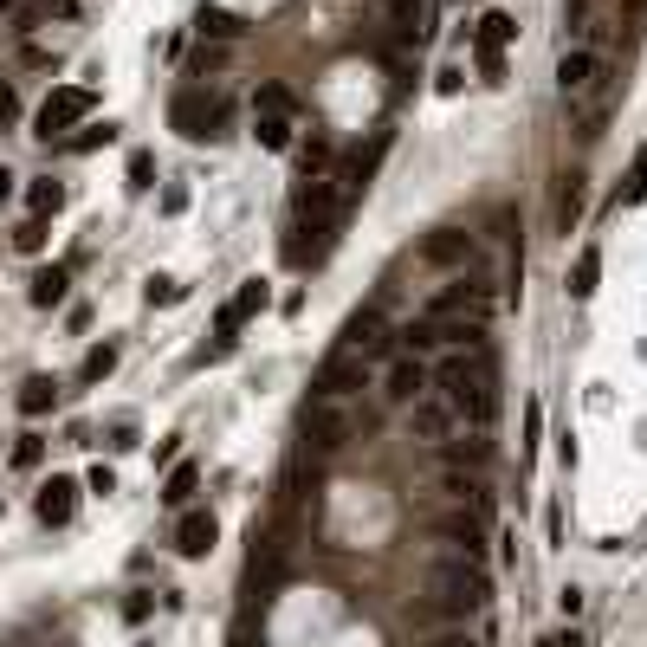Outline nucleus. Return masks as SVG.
Here are the masks:
<instances>
[{
    "mask_svg": "<svg viewBox=\"0 0 647 647\" xmlns=\"http://www.w3.org/2000/svg\"><path fill=\"white\" fill-rule=\"evenodd\" d=\"M434 382H440L434 395L453 408V421L492 428V415H499V369H492L486 350H453V356H440Z\"/></svg>",
    "mask_w": 647,
    "mask_h": 647,
    "instance_id": "f257e3e1",
    "label": "nucleus"
},
{
    "mask_svg": "<svg viewBox=\"0 0 647 647\" xmlns=\"http://www.w3.org/2000/svg\"><path fill=\"white\" fill-rule=\"evenodd\" d=\"M428 596L440 615H473L492 602V576L479 570L473 557H460V550H447V557L428 563Z\"/></svg>",
    "mask_w": 647,
    "mask_h": 647,
    "instance_id": "f03ea898",
    "label": "nucleus"
},
{
    "mask_svg": "<svg viewBox=\"0 0 647 647\" xmlns=\"http://www.w3.org/2000/svg\"><path fill=\"white\" fill-rule=\"evenodd\" d=\"M227 98L220 91H208V85H188V91H175V104H169V123L188 136V143H214L220 130H227Z\"/></svg>",
    "mask_w": 647,
    "mask_h": 647,
    "instance_id": "7ed1b4c3",
    "label": "nucleus"
},
{
    "mask_svg": "<svg viewBox=\"0 0 647 647\" xmlns=\"http://www.w3.org/2000/svg\"><path fill=\"white\" fill-rule=\"evenodd\" d=\"M305 440H311V453H343L356 440V415L343 402H311L305 408Z\"/></svg>",
    "mask_w": 647,
    "mask_h": 647,
    "instance_id": "20e7f679",
    "label": "nucleus"
},
{
    "mask_svg": "<svg viewBox=\"0 0 647 647\" xmlns=\"http://www.w3.org/2000/svg\"><path fill=\"white\" fill-rule=\"evenodd\" d=\"M91 104H98V91H91V85H59L46 104H39V136H46V143H52V136H65L72 123L91 117Z\"/></svg>",
    "mask_w": 647,
    "mask_h": 647,
    "instance_id": "39448f33",
    "label": "nucleus"
},
{
    "mask_svg": "<svg viewBox=\"0 0 647 647\" xmlns=\"http://www.w3.org/2000/svg\"><path fill=\"white\" fill-rule=\"evenodd\" d=\"M343 350H350L356 363H382V356H395V330L382 324V311H356V318L343 324Z\"/></svg>",
    "mask_w": 647,
    "mask_h": 647,
    "instance_id": "423d86ee",
    "label": "nucleus"
},
{
    "mask_svg": "<svg viewBox=\"0 0 647 647\" xmlns=\"http://www.w3.org/2000/svg\"><path fill=\"white\" fill-rule=\"evenodd\" d=\"M363 376H369V363H356L350 350H337L318 369V382H311V402H350V395L363 389Z\"/></svg>",
    "mask_w": 647,
    "mask_h": 647,
    "instance_id": "0eeeda50",
    "label": "nucleus"
},
{
    "mask_svg": "<svg viewBox=\"0 0 647 647\" xmlns=\"http://www.w3.org/2000/svg\"><path fill=\"white\" fill-rule=\"evenodd\" d=\"M434 531H440L453 550H460V557H473V563H479V550H486V518H479L473 505H453V512H440Z\"/></svg>",
    "mask_w": 647,
    "mask_h": 647,
    "instance_id": "6e6552de",
    "label": "nucleus"
},
{
    "mask_svg": "<svg viewBox=\"0 0 647 647\" xmlns=\"http://www.w3.org/2000/svg\"><path fill=\"white\" fill-rule=\"evenodd\" d=\"M596 78H602V52H589V46H563V59H557V91H563V98H583Z\"/></svg>",
    "mask_w": 647,
    "mask_h": 647,
    "instance_id": "1a4fd4ad",
    "label": "nucleus"
},
{
    "mask_svg": "<svg viewBox=\"0 0 647 647\" xmlns=\"http://www.w3.org/2000/svg\"><path fill=\"white\" fill-rule=\"evenodd\" d=\"M428 382L434 376H428V363H421V356H395V363H389V389H382V395H389L395 408H415L421 395H434Z\"/></svg>",
    "mask_w": 647,
    "mask_h": 647,
    "instance_id": "9d476101",
    "label": "nucleus"
},
{
    "mask_svg": "<svg viewBox=\"0 0 647 647\" xmlns=\"http://www.w3.org/2000/svg\"><path fill=\"white\" fill-rule=\"evenodd\" d=\"M272 305V292H266V279H246L240 292L227 298V305H220V318H214V330H220V343H233V330H240L246 318H253V311H266Z\"/></svg>",
    "mask_w": 647,
    "mask_h": 647,
    "instance_id": "9b49d317",
    "label": "nucleus"
},
{
    "mask_svg": "<svg viewBox=\"0 0 647 647\" xmlns=\"http://www.w3.org/2000/svg\"><path fill=\"white\" fill-rule=\"evenodd\" d=\"M479 246H473V233H460V227H434L428 240H421V259L428 266H440V272H453V266H466Z\"/></svg>",
    "mask_w": 647,
    "mask_h": 647,
    "instance_id": "f8f14e48",
    "label": "nucleus"
},
{
    "mask_svg": "<svg viewBox=\"0 0 647 647\" xmlns=\"http://www.w3.org/2000/svg\"><path fill=\"white\" fill-rule=\"evenodd\" d=\"M408 428H415V440H428V447H447L453 440V408L440 402V395H421V402L408 408Z\"/></svg>",
    "mask_w": 647,
    "mask_h": 647,
    "instance_id": "ddd939ff",
    "label": "nucleus"
},
{
    "mask_svg": "<svg viewBox=\"0 0 647 647\" xmlns=\"http://www.w3.org/2000/svg\"><path fill=\"white\" fill-rule=\"evenodd\" d=\"M486 292H479V285H440L434 292V305H428V318H479L486 324Z\"/></svg>",
    "mask_w": 647,
    "mask_h": 647,
    "instance_id": "4468645a",
    "label": "nucleus"
},
{
    "mask_svg": "<svg viewBox=\"0 0 647 647\" xmlns=\"http://www.w3.org/2000/svg\"><path fill=\"white\" fill-rule=\"evenodd\" d=\"M214 544H220L214 512H182V525H175V550H182V557H208Z\"/></svg>",
    "mask_w": 647,
    "mask_h": 647,
    "instance_id": "2eb2a0df",
    "label": "nucleus"
},
{
    "mask_svg": "<svg viewBox=\"0 0 647 647\" xmlns=\"http://www.w3.org/2000/svg\"><path fill=\"white\" fill-rule=\"evenodd\" d=\"M72 512H78V486L72 479H46L39 486V525H72Z\"/></svg>",
    "mask_w": 647,
    "mask_h": 647,
    "instance_id": "dca6fc26",
    "label": "nucleus"
},
{
    "mask_svg": "<svg viewBox=\"0 0 647 647\" xmlns=\"http://www.w3.org/2000/svg\"><path fill=\"white\" fill-rule=\"evenodd\" d=\"M195 33L208 39V46H240V39H246V20H240V13H227V7H201Z\"/></svg>",
    "mask_w": 647,
    "mask_h": 647,
    "instance_id": "f3484780",
    "label": "nucleus"
},
{
    "mask_svg": "<svg viewBox=\"0 0 647 647\" xmlns=\"http://www.w3.org/2000/svg\"><path fill=\"white\" fill-rule=\"evenodd\" d=\"M486 460H492V434H486V428L453 434V440H447V466H460V473H479Z\"/></svg>",
    "mask_w": 647,
    "mask_h": 647,
    "instance_id": "a211bd4d",
    "label": "nucleus"
},
{
    "mask_svg": "<svg viewBox=\"0 0 647 647\" xmlns=\"http://www.w3.org/2000/svg\"><path fill=\"white\" fill-rule=\"evenodd\" d=\"M512 39H518V20H512V13H499V7L479 13V26H473V52H505Z\"/></svg>",
    "mask_w": 647,
    "mask_h": 647,
    "instance_id": "6ab92c4d",
    "label": "nucleus"
},
{
    "mask_svg": "<svg viewBox=\"0 0 647 647\" xmlns=\"http://www.w3.org/2000/svg\"><path fill=\"white\" fill-rule=\"evenodd\" d=\"M596 285H602V253H596V246H583L576 266H570V298H596Z\"/></svg>",
    "mask_w": 647,
    "mask_h": 647,
    "instance_id": "aec40b11",
    "label": "nucleus"
},
{
    "mask_svg": "<svg viewBox=\"0 0 647 647\" xmlns=\"http://www.w3.org/2000/svg\"><path fill=\"white\" fill-rule=\"evenodd\" d=\"M65 285H72V279H65V266H46V272H33V292H26V298H33L39 311H52V305H65Z\"/></svg>",
    "mask_w": 647,
    "mask_h": 647,
    "instance_id": "412c9836",
    "label": "nucleus"
},
{
    "mask_svg": "<svg viewBox=\"0 0 647 647\" xmlns=\"http://www.w3.org/2000/svg\"><path fill=\"white\" fill-rule=\"evenodd\" d=\"M253 117H298V98L285 85H259L253 91Z\"/></svg>",
    "mask_w": 647,
    "mask_h": 647,
    "instance_id": "4be33fe9",
    "label": "nucleus"
},
{
    "mask_svg": "<svg viewBox=\"0 0 647 647\" xmlns=\"http://www.w3.org/2000/svg\"><path fill=\"white\" fill-rule=\"evenodd\" d=\"M195 486H201V473H195V466H175V473H169V486H162V505H175V512H188V499H195Z\"/></svg>",
    "mask_w": 647,
    "mask_h": 647,
    "instance_id": "5701e85b",
    "label": "nucleus"
},
{
    "mask_svg": "<svg viewBox=\"0 0 647 647\" xmlns=\"http://www.w3.org/2000/svg\"><path fill=\"white\" fill-rule=\"evenodd\" d=\"M253 136H259V149L285 156L292 149V117H253Z\"/></svg>",
    "mask_w": 647,
    "mask_h": 647,
    "instance_id": "b1692460",
    "label": "nucleus"
},
{
    "mask_svg": "<svg viewBox=\"0 0 647 647\" xmlns=\"http://www.w3.org/2000/svg\"><path fill=\"white\" fill-rule=\"evenodd\" d=\"M647 201V143L635 149V162H628V188H622V208H641Z\"/></svg>",
    "mask_w": 647,
    "mask_h": 647,
    "instance_id": "393cba45",
    "label": "nucleus"
},
{
    "mask_svg": "<svg viewBox=\"0 0 647 647\" xmlns=\"http://www.w3.org/2000/svg\"><path fill=\"white\" fill-rule=\"evenodd\" d=\"M52 402H59V389H52V376H33V382H26V389H20V408H26V415H46Z\"/></svg>",
    "mask_w": 647,
    "mask_h": 647,
    "instance_id": "a878e982",
    "label": "nucleus"
},
{
    "mask_svg": "<svg viewBox=\"0 0 647 647\" xmlns=\"http://www.w3.org/2000/svg\"><path fill=\"white\" fill-rule=\"evenodd\" d=\"M576 214H583V175H570V182H563V195H557V227L570 233Z\"/></svg>",
    "mask_w": 647,
    "mask_h": 647,
    "instance_id": "bb28decb",
    "label": "nucleus"
},
{
    "mask_svg": "<svg viewBox=\"0 0 647 647\" xmlns=\"http://www.w3.org/2000/svg\"><path fill=\"white\" fill-rule=\"evenodd\" d=\"M298 169H305V182H318V175H330V143H324V136H311V143L298 149Z\"/></svg>",
    "mask_w": 647,
    "mask_h": 647,
    "instance_id": "cd10ccee",
    "label": "nucleus"
},
{
    "mask_svg": "<svg viewBox=\"0 0 647 647\" xmlns=\"http://www.w3.org/2000/svg\"><path fill=\"white\" fill-rule=\"evenodd\" d=\"M26 208H33V214H59L65 208V188L59 182H33V188H26Z\"/></svg>",
    "mask_w": 647,
    "mask_h": 647,
    "instance_id": "c85d7f7f",
    "label": "nucleus"
},
{
    "mask_svg": "<svg viewBox=\"0 0 647 647\" xmlns=\"http://www.w3.org/2000/svg\"><path fill=\"white\" fill-rule=\"evenodd\" d=\"M389 20H395L402 39H415L421 33V0H389Z\"/></svg>",
    "mask_w": 647,
    "mask_h": 647,
    "instance_id": "c756f323",
    "label": "nucleus"
},
{
    "mask_svg": "<svg viewBox=\"0 0 647 647\" xmlns=\"http://www.w3.org/2000/svg\"><path fill=\"white\" fill-rule=\"evenodd\" d=\"M110 369H117V350H110V343H98V350H85V369H78V376H85V382H104Z\"/></svg>",
    "mask_w": 647,
    "mask_h": 647,
    "instance_id": "7c9ffc66",
    "label": "nucleus"
},
{
    "mask_svg": "<svg viewBox=\"0 0 647 647\" xmlns=\"http://www.w3.org/2000/svg\"><path fill=\"white\" fill-rule=\"evenodd\" d=\"M110 136H117V130H110V123H85V130H78V136H65V149H78V156H85V149H104Z\"/></svg>",
    "mask_w": 647,
    "mask_h": 647,
    "instance_id": "2f4dec72",
    "label": "nucleus"
},
{
    "mask_svg": "<svg viewBox=\"0 0 647 647\" xmlns=\"http://www.w3.org/2000/svg\"><path fill=\"white\" fill-rule=\"evenodd\" d=\"M220 65H227V46H208V39H201V52L188 59V72H195V78H208V72H220Z\"/></svg>",
    "mask_w": 647,
    "mask_h": 647,
    "instance_id": "473e14b6",
    "label": "nucleus"
},
{
    "mask_svg": "<svg viewBox=\"0 0 647 647\" xmlns=\"http://www.w3.org/2000/svg\"><path fill=\"white\" fill-rule=\"evenodd\" d=\"M39 453H46V440H39V434H20V440H13V466H39Z\"/></svg>",
    "mask_w": 647,
    "mask_h": 647,
    "instance_id": "72a5a7b5",
    "label": "nucleus"
},
{
    "mask_svg": "<svg viewBox=\"0 0 647 647\" xmlns=\"http://www.w3.org/2000/svg\"><path fill=\"white\" fill-rule=\"evenodd\" d=\"M149 175H156V156L136 149V156H130V188H149Z\"/></svg>",
    "mask_w": 647,
    "mask_h": 647,
    "instance_id": "f704fd0d",
    "label": "nucleus"
},
{
    "mask_svg": "<svg viewBox=\"0 0 647 647\" xmlns=\"http://www.w3.org/2000/svg\"><path fill=\"white\" fill-rule=\"evenodd\" d=\"M13 246H20V253H39V246H46V227H39V220H26V227L13 233Z\"/></svg>",
    "mask_w": 647,
    "mask_h": 647,
    "instance_id": "c9c22d12",
    "label": "nucleus"
},
{
    "mask_svg": "<svg viewBox=\"0 0 647 647\" xmlns=\"http://www.w3.org/2000/svg\"><path fill=\"white\" fill-rule=\"evenodd\" d=\"M175 298H182V285H175V279H149V305H175Z\"/></svg>",
    "mask_w": 647,
    "mask_h": 647,
    "instance_id": "e433bc0d",
    "label": "nucleus"
},
{
    "mask_svg": "<svg viewBox=\"0 0 647 647\" xmlns=\"http://www.w3.org/2000/svg\"><path fill=\"white\" fill-rule=\"evenodd\" d=\"M85 486L104 499V492H117V473H110V466H91V479H85Z\"/></svg>",
    "mask_w": 647,
    "mask_h": 647,
    "instance_id": "4c0bfd02",
    "label": "nucleus"
},
{
    "mask_svg": "<svg viewBox=\"0 0 647 647\" xmlns=\"http://www.w3.org/2000/svg\"><path fill=\"white\" fill-rule=\"evenodd\" d=\"M538 434H544V415H538V402H531V408H525V453L538 447Z\"/></svg>",
    "mask_w": 647,
    "mask_h": 647,
    "instance_id": "58836bf2",
    "label": "nucleus"
},
{
    "mask_svg": "<svg viewBox=\"0 0 647 647\" xmlns=\"http://www.w3.org/2000/svg\"><path fill=\"white\" fill-rule=\"evenodd\" d=\"M20 117V98H13V85H0V123H13Z\"/></svg>",
    "mask_w": 647,
    "mask_h": 647,
    "instance_id": "ea45409f",
    "label": "nucleus"
},
{
    "mask_svg": "<svg viewBox=\"0 0 647 647\" xmlns=\"http://www.w3.org/2000/svg\"><path fill=\"white\" fill-rule=\"evenodd\" d=\"M544 647H583V635H576V628H563V635H550Z\"/></svg>",
    "mask_w": 647,
    "mask_h": 647,
    "instance_id": "a19ab883",
    "label": "nucleus"
},
{
    "mask_svg": "<svg viewBox=\"0 0 647 647\" xmlns=\"http://www.w3.org/2000/svg\"><path fill=\"white\" fill-rule=\"evenodd\" d=\"M434 647H479V641H466V635H440Z\"/></svg>",
    "mask_w": 647,
    "mask_h": 647,
    "instance_id": "79ce46f5",
    "label": "nucleus"
},
{
    "mask_svg": "<svg viewBox=\"0 0 647 647\" xmlns=\"http://www.w3.org/2000/svg\"><path fill=\"white\" fill-rule=\"evenodd\" d=\"M13 195V182H7V169H0V201H7Z\"/></svg>",
    "mask_w": 647,
    "mask_h": 647,
    "instance_id": "37998d69",
    "label": "nucleus"
},
{
    "mask_svg": "<svg viewBox=\"0 0 647 647\" xmlns=\"http://www.w3.org/2000/svg\"><path fill=\"white\" fill-rule=\"evenodd\" d=\"M7 7H13V0H0V13H7Z\"/></svg>",
    "mask_w": 647,
    "mask_h": 647,
    "instance_id": "c03bdc74",
    "label": "nucleus"
}]
</instances>
